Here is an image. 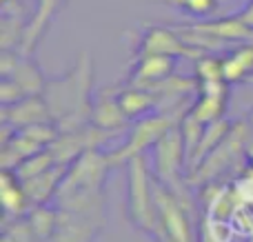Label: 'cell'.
Masks as SVG:
<instances>
[{
  "instance_id": "cell-19",
  "label": "cell",
  "mask_w": 253,
  "mask_h": 242,
  "mask_svg": "<svg viewBox=\"0 0 253 242\" xmlns=\"http://www.w3.org/2000/svg\"><path fill=\"white\" fill-rule=\"evenodd\" d=\"M2 78H11L25 91V96H38L44 91V84H47V76L42 74L40 65L34 60V56H27V53H20L13 71Z\"/></svg>"
},
{
  "instance_id": "cell-28",
  "label": "cell",
  "mask_w": 253,
  "mask_h": 242,
  "mask_svg": "<svg viewBox=\"0 0 253 242\" xmlns=\"http://www.w3.org/2000/svg\"><path fill=\"white\" fill-rule=\"evenodd\" d=\"M0 242H18V240L13 238V236H9V234H4V231H2V238H0Z\"/></svg>"
},
{
  "instance_id": "cell-15",
  "label": "cell",
  "mask_w": 253,
  "mask_h": 242,
  "mask_svg": "<svg viewBox=\"0 0 253 242\" xmlns=\"http://www.w3.org/2000/svg\"><path fill=\"white\" fill-rule=\"evenodd\" d=\"M0 200H2L4 209V220L27 216V211L31 209L25 185L16 173V169H2L0 173Z\"/></svg>"
},
{
  "instance_id": "cell-12",
  "label": "cell",
  "mask_w": 253,
  "mask_h": 242,
  "mask_svg": "<svg viewBox=\"0 0 253 242\" xmlns=\"http://www.w3.org/2000/svg\"><path fill=\"white\" fill-rule=\"evenodd\" d=\"M118 89L120 84H109L102 87L98 93H93V111H91V124L98 129L114 133H123L126 127V116L123 114V107L118 102Z\"/></svg>"
},
{
  "instance_id": "cell-6",
  "label": "cell",
  "mask_w": 253,
  "mask_h": 242,
  "mask_svg": "<svg viewBox=\"0 0 253 242\" xmlns=\"http://www.w3.org/2000/svg\"><path fill=\"white\" fill-rule=\"evenodd\" d=\"M58 127L53 122H40L29 124V127L16 129L11 140L0 145V162L2 169H16L22 160L36 156L38 151L47 149L58 138Z\"/></svg>"
},
{
  "instance_id": "cell-13",
  "label": "cell",
  "mask_w": 253,
  "mask_h": 242,
  "mask_svg": "<svg viewBox=\"0 0 253 242\" xmlns=\"http://www.w3.org/2000/svg\"><path fill=\"white\" fill-rule=\"evenodd\" d=\"M105 227L80 213L58 209V222L47 242H96Z\"/></svg>"
},
{
  "instance_id": "cell-29",
  "label": "cell",
  "mask_w": 253,
  "mask_h": 242,
  "mask_svg": "<svg viewBox=\"0 0 253 242\" xmlns=\"http://www.w3.org/2000/svg\"><path fill=\"white\" fill-rule=\"evenodd\" d=\"M249 124L253 127V109H251V114H249Z\"/></svg>"
},
{
  "instance_id": "cell-7",
  "label": "cell",
  "mask_w": 253,
  "mask_h": 242,
  "mask_svg": "<svg viewBox=\"0 0 253 242\" xmlns=\"http://www.w3.org/2000/svg\"><path fill=\"white\" fill-rule=\"evenodd\" d=\"M142 53H160V56H171V58H191L198 60L207 51L198 47H191L187 40L182 38L175 27L169 25H144L142 31L138 34L135 40V51L133 56H142Z\"/></svg>"
},
{
  "instance_id": "cell-4",
  "label": "cell",
  "mask_w": 253,
  "mask_h": 242,
  "mask_svg": "<svg viewBox=\"0 0 253 242\" xmlns=\"http://www.w3.org/2000/svg\"><path fill=\"white\" fill-rule=\"evenodd\" d=\"M126 220L138 231L151 236L156 227V200H153V173L144 158H131L126 162Z\"/></svg>"
},
{
  "instance_id": "cell-10",
  "label": "cell",
  "mask_w": 253,
  "mask_h": 242,
  "mask_svg": "<svg viewBox=\"0 0 253 242\" xmlns=\"http://www.w3.org/2000/svg\"><path fill=\"white\" fill-rule=\"evenodd\" d=\"M67 2H69V0H38V2H36V9L29 16V22H27V29H25V38H22V44H20L22 53L34 56L38 44L42 42V38L47 36L51 22L62 13Z\"/></svg>"
},
{
  "instance_id": "cell-18",
  "label": "cell",
  "mask_w": 253,
  "mask_h": 242,
  "mask_svg": "<svg viewBox=\"0 0 253 242\" xmlns=\"http://www.w3.org/2000/svg\"><path fill=\"white\" fill-rule=\"evenodd\" d=\"M222 78L227 84H240L253 78V42L231 44L222 56Z\"/></svg>"
},
{
  "instance_id": "cell-9",
  "label": "cell",
  "mask_w": 253,
  "mask_h": 242,
  "mask_svg": "<svg viewBox=\"0 0 253 242\" xmlns=\"http://www.w3.org/2000/svg\"><path fill=\"white\" fill-rule=\"evenodd\" d=\"M178 69V58L171 56H160V53H142V56H133L129 71H126L125 84L131 87H142V89H153L167 80L169 76L175 74Z\"/></svg>"
},
{
  "instance_id": "cell-23",
  "label": "cell",
  "mask_w": 253,
  "mask_h": 242,
  "mask_svg": "<svg viewBox=\"0 0 253 242\" xmlns=\"http://www.w3.org/2000/svg\"><path fill=\"white\" fill-rule=\"evenodd\" d=\"M158 2L180 9L182 13H187L191 18H211L220 9V0H158Z\"/></svg>"
},
{
  "instance_id": "cell-24",
  "label": "cell",
  "mask_w": 253,
  "mask_h": 242,
  "mask_svg": "<svg viewBox=\"0 0 253 242\" xmlns=\"http://www.w3.org/2000/svg\"><path fill=\"white\" fill-rule=\"evenodd\" d=\"M196 78L198 82H218L222 78V58L213 53H205L196 60Z\"/></svg>"
},
{
  "instance_id": "cell-11",
  "label": "cell",
  "mask_w": 253,
  "mask_h": 242,
  "mask_svg": "<svg viewBox=\"0 0 253 242\" xmlns=\"http://www.w3.org/2000/svg\"><path fill=\"white\" fill-rule=\"evenodd\" d=\"M229 87L231 84H227L224 80H218V82H200L198 96L193 100L189 114L196 116L205 124L222 120L227 105H229Z\"/></svg>"
},
{
  "instance_id": "cell-16",
  "label": "cell",
  "mask_w": 253,
  "mask_h": 242,
  "mask_svg": "<svg viewBox=\"0 0 253 242\" xmlns=\"http://www.w3.org/2000/svg\"><path fill=\"white\" fill-rule=\"evenodd\" d=\"M118 102L129 122H135L144 116L160 111V98H158L156 91L142 87H131V84H123L118 89Z\"/></svg>"
},
{
  "instance_id": "cell-26",
  "label": "cell",
  "mask_w": 253,
  "mask_h": 242,
  "mask_svg": "<svg viewBox=\"0 0 253 242\" xmlns=\"http://www.w3.org/2000/svg\"><path fill=\"white\" fill-rule=\"evenodd\" d=\"M233 16L238 18L240 22H245L249 29H253V0L249 4H245L242 9H238V11H233Z\"/></svg>"
},
{
  "instance_id": "cell-8",
  "label": "cell",
  "mask_w": 253,
  "mask_h": 242,
  "mask_svg": "<svg viewBox=\"0 0 253 242\" xmlns=\"http://www.w3.org/2000/svg\"><path fill=\"white\" fill-rule=\"evenodd\" d=\"M116 136H120V133L98 129L96 124H87V127L76 129V131L60 133L49 149H51V154L56 156V160L60 164H69V162H74L78 156H83L84 151L102 149V147L109 140H114Z\"/></svg>"
},
{
  "instance_id": "cell-1",
  "label": "cell",
  "mask_w": 253,
  "mask_h": 242,
  "mask_svg": "<svg viewBox=\"0 0 253 242\" xmlns=\"http://www.w3.org/2000/svg\"><path fill=\"white\" fill-rule=\"evenodd\" d=\"M42 98L58 131H76L91 124L93 111V56L80 51L76 62L56 78H47Z\"/></svg>"
},
{
  "instance_id": "cell-2",
  "label": "cell",
  "mask_w": 253,
  "mask_h": 242,
  "mask_svg": "<svg viewBox=\"0 0 253 242\" xmlns=\"http://www.w3.org/2000/svg\"><path fill=\"white\" fill-rule=\"evenodd\" d=\"M153 200H156V227L151 231L153 242H198L193 213L196 207L180 200L167 185L153 176Z\"/></svg>"
},
{
  "instance_id": "cell-17",
  "label": "cell",
  "mask_w": 253,
  "mask_h": 242,
  "mask_svg": "<svg viewBox=\"0 0 253 242\" xmlns=\"http://www.w3.org/2000/svg\"><path fill=\"white\" fill-rule=\"evenodd\" d=\"M65 171H67V164H56V167L47 169V171L38 173V176L22 180L31 207H36V204H51L53 202L58 189H60L62 178H65Z\"/></svg>"
},
{
  "instance_id": "cell-5",
  "label": "cell",
  "mask_w": 253,
  "mask_h": 242,
  "mask_svg": "<svg viewBox=\"0 0 253 242\" xmlns=\"http://www.w3.org/2000/svg\"><path fill=\"white\" fill-rule=\"evenodd\" d=\"M251 133H253V127L247 122H233L231 131L229 136L189 173V185L196 187V185H207V182H218L220 176L231 171L233 164H238V160L242 156L249 158L247 154V145L251 140Z\"/></svg>"
},
{
  "instance_id": "cell-3",
  "label": "cell",
  "mask_w": 253,
  "mask_h": 242,
  "mask_svg": "<svg viewBox=\"0 0 253 242\" xmlns=\"http://www.w3.org/2000/svg\"><path fill=\"white\" fill-rule=\"evenodd\" d=\"M189 109H191V107L156 111V114H149V116H144V118L135 120L133 127L129 129V136H126L125 145L116 147L114 151H107L111 167L126 164L131 158L144 156L147 149H153V147H156L158 142L171 131V129L178 127V124L182 122V118L187 116Z\"/></svg>"
},
{
  "instance_id": "cell-25",
  "label": "cell",
  "mask_w": 253,
  "mask_h": 242,
  "mask_svg": "<svg viewBox=\"0 0 253 242\" xmlns=\"http://www.w3.org/2000/svg\"><path fill=\"white\" fill-rule=\"evenodd\" d=\"M22 98H27L25 91H22L11 78H0V107L16 105Z\"/></svg>"
},
{
  "instance_id": "cell-14",
  "label": "cell",
  "mask_w": 253,
  "mask_h": 242,
  "mask_svg": "<svg viewBox=\"0 0 253 242\" xmlns=\"http://www.w3.org/2000/svg\"><path fill=\"white\" fill-rule=\"evenodd\" d=\"M0 122L11 124L13 129H22L29 124H40V122H51V114L44 102L42 93L38 96H27L16 105L2 107L0 111Z\"/></svg>"
},
{
  "instance_id": "cell-27",
  "label": "cell",
  "mask_w": 253,
  "mask_h": 242,
  "mask_svg": "<svg viewBox=\"0 0 253 242\" xmlns=\"http://www.w3.org/2000/svg\"><path fill=\"white\" fill-rule=\"evenodd\" d=\"M251 0H220V4H240V9L245 7V4H249Z\"/></svg>"
},
{
  "instance_id": "cell-22",
  "label": "cell",
  "mask_w": 253,
  "mask_h": 242,
  "mask_svg": "<svg viewBox=\"0 0 253 242\" xmlns=\"http://www.w3.org/2000/svg\"><path fill=\"white\" fill-rule=\"evenodd\" d=\"M56 164H60V162H58L56 156H53V154H51V149L47 147V149L38 151V154L31 156V158L22 160V162L16 167V173L20 176V180H27V178L38 176V173L47 171V169L56 167Z\"/></svg>"
},
{
  "instance_id": "cell-20",
  "label": "cell",
  "mask_w": 253,
  "mask_h": 242,
  "mask_svg": "<svg viewBox=\"0 0 253 242\" xmlns=\"http://www.w3.org/2000/svg\"><path fill=\"white\" fill-rule=\"evenodd\" d=\"M231 127H233V122H229L227 118L215 120V122H209V124H207V127H205V133H202V138H200V145H198L196 154H193L191 160H189V173H191L193 169H196L198 164H200L202 160H205L207 156H209L211 151H213L215 147H218L220 142H222L224 138L229 136Z\"/></svg>"
},
{
  "instance_id": "cell-21",
  "label": "cell",
  "mask_w": 253,
  "mask_h": 242,
  "mask_svg": "<svg viewBox=\"0 0 253 242\" xmlns=\"http://www.w3.org/2000/svg\"><path fill=\"white\" fill-rule=\"evenodd\" d=\"M27 218H29V225L34 229L38 242H47V238L53 234L58 222V207L56 204H36L27 211Z\"/></svg>"
}]
</instances>
